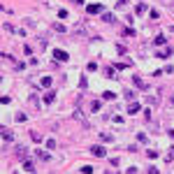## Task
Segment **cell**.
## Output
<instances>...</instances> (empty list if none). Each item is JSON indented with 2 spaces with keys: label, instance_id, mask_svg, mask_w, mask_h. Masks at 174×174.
<instances>
[{
  "label": "cell",
  "instance_id": "7a4b0ae2",
  "mask_svg": "<svg viewBox=\"0 0 174 174\" xmlns=\"http://www.w3.org/2000/svg\"><path fill=\"white\" fill-rule=\"evenodd\" d=\"M102 5H98V2H93V5H88V7H86V12H88V14H98V12H102Z\"/></svg>",
  "mask_w": 174,
  "mask_h": 174
},
{
  "label": "cell",
  "instance_id": "d4e9b609",
  "mask_svg": "<svg viewBox=\"0 0 174 174\" xmlns=\"http://www.w3.org/2000/svg\"><path fill=\"white\" fill-rule=\"evenodd\" d=\"M46 148H56V142L53 139H46Z\"/></svg>",
  "mask_w": 174,
  "mask_h": 174
},
{
  "label": "cell",
  "instance_id": "277c9868",
  "mask_svg": "<svg viewBox=\"0 0 174 174\" xmlns=\"http://www.w3.org/2000/svg\"><path fill=\"white\" fill-rule=\"evenodd\" d=\"M156 56L158 58H170V56H172V46H165L163 51H156Z\"/></svg>",
  "mask_w": 174,
  "mask_h": 174
},
{
  "label": "cell",
  "instance_id": "2e32d148",
  "mask_svg": "<svg viewBox=\"0 0 174 174\" xmlns=\"http://www.w3.org/2000/svg\"><path fill=\"white\" fill-rule=\"evenodd\" d=\"M53 30H58V33H65V30H68V28L63 26V23H53Z\"/></svg>",
  "mask_w": 174,
  "mask_h": 174
},
{
  "label": "cell",
  "instance_id": "ba28073f",
  "mask_svg": "<svg viewBox=\"0 0 174 174\" xmlns=\"http://www.w3.org/2000/svg\"><path fill=\"white\" fill-rule=\"evenodd\" d=\"M16 156L21 158V160H26V156H28V148H23V146H16Z\"/></svg>",
  "mask_w": 174,
  "mask_h": 174
},
{
  "label": "cell",
  "instance_id": "3957f363",
  "mask_svg": "<svg viewBox=\"0 0 174 174\" xmlns=\"http://www.w3.org/2000/svg\"><path fill=\"white\" fill-rule=\"evenodd\" d=\"M91 153L98 156V158H104V156H107V151H104L102 146H91Z\"/></svg>",
  "mask_w": 174,
  "mask_h": 174
},
{
  "label": "cell",
  "instance_id": "d6986e66",
  "mask_svg": "<svg viewBox=\"0 0 174 174\" xmlns=\"http://www.w3.org/2000/svg\"><path fill=\"white\" fill-rule=\"evenodd\" d=\"M146 102H148V104H158V98H153V95H146Z\"/></svg>",
  "mask_w": 174,
  "mask_h": 174
},
{
  "label": "cell",
  "instance_id": "44dd1931",
  "mask_svg": "<svg viewBox=\"0 0 174 174\" xmlns=\"http://www.w3.org/2000/svg\"><path fill=\"white\" fill-rule=\"evenodd\" d=\"M102 21H107V23H112V21H114V14H104V16H102Z\"/></svg>",
  "mask_w": 174,
  "mask_h": 174
},
{
  "label": "cell",
  "instance_id": "e0dca14e",
  "mask_svg": "<svg viewBox=\"0 0 174 174\" xmlns=\"http://www.w3.org/2000/svg\"><path fill=\"white\" fill-rule=\"evenodd\" d=\"M144 12H146V5H144V2H139V5H137V14H144Z\"/></svg>",
  "mask_w": 174,
  "mask_h": 174
},
{
  "label": "cell",
  "instance_id": "484cf974",
  "mask_svg": "<svg viewBox=\"0 0 174 174\" xmlns=\"http://www.w3.org/2000/svg\"><path fill=\"white\" fill-rule=\"evenodd\" d=\"M116 2H118V5H125V2H128V0H116Z\"/></svg>",
  "mask_w": 174,
  "mask_h": 174
},
{
  "label": "cell",
  "instance_id": "9c48e42d",
  "mask_svg": "<svg viewBox=\"0 0 174 174\" xmlns=\"http://www.w3.org/2000/svg\"><path fill=\"white\" fill-rule=\"evenodd\" d=\"M53 100H56V93H53V91H49V93L44 95V102L49 104V102H53Z\"/></svg>",
  "mask_w": 174,
  "mask_h": 174
},
{
  "label": "cell",
  "instance_id": "7c38bea8",
  "mask_svg": "<svg viewBox=\"0 0 174 174\" xmlns=\"http://www.w3.org/2000/svg\"><path fill=\"white\" fill-rule=\"evenodd\" d=\"M104 72H107V77H109V79H116V68H107Z\"/></svg>",
  "mask_w": 174,
  "mask_h": 174
},
{
  "label": "cell",
  "instance_id": "cb8c5ba5",
  "mask_svg": "<svg viewBox=\"0 0 174 174\" xmlns=\"http://www.w3.org/2000/svg\"><path fill=\"white\" fill-rule=\"evenodd\" d=\"M123 93H125V98H128V100H135V93H132V91H123Z\"/></svg>",
  "mask_w": 174,
  "mask_h": 174
},
{
  "label": "cell",
  "instance_id": "ffe728a7",
  "mask_svg": "<svg viewBox=\"0 0 174 174\" xmlns=\"http://www.w3.org/2000/svg\"><path fill=\"white\" fill-rule=\"evenodd\" d=\"M91 109H93V112H100V100H95V102L91 104Z\"/></svg>",
  "mask_w": 174,
  "mask_h": 174
},
{
  "label": "cell",
  "instance_id": "9a60e30c",
  "mask_svg": "<svg viewBox=\"0 0 174 174\" xmlns=\"http://www.w3.org/2000/svg\"><path fill=\"white\" fill-rule=\"evenodd\" d=\"M2 139L5 142H12V132H7V128H2Z\"/></svg>",
  "mask_w": 174,
  "mask_h": 174
},
{
  "label": "cell",
  "instance_id": "603a6c76",
  "mask_svg": "<svg viewBox=\"0 0 174 174\" xmlns=\"http://www.w3.org/2000/svg\"><path fill=\"white\" fill-rule=\"evenodd\" d=\"M79 86H81V88H86V86H88V81H86V77H81V79H79Z\"/></svg>",
  "mask_w": 174,
  "mask_h": 174
},
{
  "label": "cell",
  "instance_id": "4316f807",
  "mask_svg": "<svg viewBox=\"0 0 174 174\" xmlns=\"http://www.w3.org/2000/svg\"><path fill=\"white\" fill-rule=\"evenodd\" d=\"M170 137H172V139H174V128H172V130H170Z\"/></svg>",
  "mask_w": 174,
  "mask_h": 174
},
{
  "label": "cell",
  "instance_id": "7402d4cb",
  "mask_svg": "<svg viewBox=\"0 0 174 174\" xmlns=\"http://www.w3.org/2000/svg\"><path fill=\"white\" fill-rule=\"evenodd\" d=\"M81 172H84V174H91V172H93V167H91V165H84V167H81Z\"/></svg>",
  "mask_w": 174,
  "mask_h": 174
},
{
  "label": "cell",
  "instance_id": "8992f818",
  "mask_svg": "<svg viewBox=\"0 0 174 174\" xmlns=\"http://www.w3.org/2000/svg\"><path fill=\"white\" fill-rule=\"evenodd\" d=\"M137 112H142L139 102H130V107H128V114H137Z\"/></svg>",
  "mask_w": 174,
  "mask_h": 174
},
{
  "label": "cell",
  "instance_id": "5b68a950",
  "mask_svg": "<svg viewBox=\"0 0 174 174\" xmlns=\"http://www.w3.org/2000/svg\"><path fill=\"white\" fill-rule=\"evenodd\" d=\"M132 81H135V84H137L142 91H148V84H146V81H144L142 77H137V74H135V79H132Z\"/></svg>",
  "mask_w": 174,
  "mask_h": 174
},
{
  "label": "cell",
  "instance_id": "5bb4252c",
  "mask_svg": "<svg viewBox=\"0 0 174 174\" xmlns=\"http://www.w3.org/2000/svg\"><path fill=\"white\" fill-rule=\"evenodd\" d=\"M40 84H42L44 88H49V86H51V77H42V81H40Z\"/></svg>",
  "mask_w": 174,
  "mask_h": 174
},
{
  "label": "cell",
  "instance_id": "30bf717a",
  "mask_svg": "<svg viewBox=\"0 0 174 174\" xmlns=\"http://www.w3.org/2000/svg\"><path fill=\"white\" fill-rule=\"evenodd\" d=\"M23 170H26V172H35V165L30 160H23Z\"/></svg>",
  "mask_w": 174,
  "mask_h": 174
},
{
  "label": "cell",
  "instance_id": "52a82bcc",
  "mask_svg": "<svg viewBox=\"0 0 174 174\" xmlns=\"http://www.w3.org/2000/svg\"><path fill=\"white\" fill-rule=\"evenodd\" d=\"M153 44H156V46H163V44H167V37L165 35H158L156 40H153Z\"/></svg>",
  "mask_w": 174,
  "mask_h": 174
},
{
  "label": "cell",
  "instance_id": "8fae6325",
  "mask_svg": "<svg viewBox=\"0 0 174 174\" xmlns=\"http://www.w3.org/2000/svg\"><path fill=\"white\" fill-rule=\"evenodd\" d=\"M102 98H104V100H116V93H112V91H104Z\"/></svg>",
  "mask_w": 174,
  "mask_h": 174
},
{
  "label": "cell",
  "instance_id": "6da1fadb",
  "mask_svg": "<svg viewBox=\"0 0 174 174\" xmlns=\"http://www.w3.org/2000/svg\"><path fill=\"white\" fill-rule=\"evenodd\" d=\"M53 58H56V61H68L70 56H68V51H63V49H53Z\"/></svg>",
  "mask_w": 174,
  "mask_h": 174
},
{
  "label": "cell",
  "instance_id": "4fadbf2b",
  "mask_svg": "<svg viewBox=\"0 0 174 174\" xmlns=\"http://www.w3.org/2000/svg\"><path fill=\"white\" fill-rule=\"evenodd\" d=\"M100 139H102V142H114V137L109 132H100Z\"/></svg>",
  "mask_w": 174,
  "mask_h": 174
},
{
  "label": "cell",
  "instance_id": "ac0fdd59",
  "mask_svg": "<svg viewBox=\"0 0 174 174\" xmlns=\"http://www.w3.org/2000/svg\"><path fill=\"white\" fill-rule=\"evenodd\" d=\"M37 158H42V160H49V153H46V151H37Z\"/></svg>",
  "mask_w": 174,
  "mask_h": 174
}]
</instances>
